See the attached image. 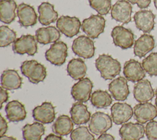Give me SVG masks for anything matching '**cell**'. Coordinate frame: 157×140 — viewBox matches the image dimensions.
<instances>
[{"label": "cell", "instance_id": "6da1fadb", "mask_svg": "<svg viewBox=\"0 0 157 140\" xmlns=\"http://www.w3.org/2000/svg\"><path fill=\"white\" fill-rule=\"evenodd\" d=\"M96 68L105 80H112L121 71V64L111 55L101 54L95 61Z\"/></svg>", "mask_w": 157, "mask_h": 140}, {"label": "cell", "instance_id": "7a4b0ae2", "mask_svg": "<svg viewBox=\"0 0 157 140\" xmlns=\"http://www.w3.org/2000/svg\"><path fill=\"white\" fill-rule=\"evenodd\" d=\"M20 69L22 74L26 77L30 82L34 84L44 81L47 76L45 67L34 60L23 61Z\"/></svg>", "mask_w": 157, "mask_h": 140}, {"label": "cell", "instance_id": "3957f363", "mask_svg": "<svg viewBox=\"0 0 157 140\" xmlns=\"http://www.w3.org/2000/svg\"><path fill=\"white\" fill-rule=\"evenodd\" d=\"M105 20L101 15H91L83 20L82 31L91 39H96L104 32Z\"/></svg>", "mask_w": 157, "mask_h": 140}, {"label": "cell", "instance_id": "277c9868", "mask_svg": "<svg viewBox=\"0 0 157 140\" xmlns=\"http://www.w3.org/2000/svg\"><path fill=\"white\" fill-rule=\"evenodd\" d=\"M112 126V119L110 116L102 112H96L90 119L89 130L95 135L105 133Z\"/></svg>", "mask_w": 157, "mask_h": 140}, {"label": "cell", "instance_id": "5b68a950", "mask_svg": "<svg viewBox=\"0 0 157 140\" xmlns=\"http://www.w3.org/2000/svg\"><path fill=\"white\" fill-rule=\"evenodd\" d=\"M113 44L122 49H128L134 44V34L128 28L123 26H116L111 32Z\"/></svg>", "mask_w": 157, "mask_h": 140}, {"label": "cell", "instance_id": "8992f818", "mask_svg": "<svg viewBox=\"0 0 157 140\" xmlns=\"http://www.w3.org/2000/svg\"><path fill=\"white\" fill-rule=\"evenodd\" d=\"M47 61L55 66L63 65L67 56V46L63 41H57L52 44L45 53Z\"/></svg>", "mask_w": 157, "mask_h": 140}, {"label": "cell", "instance_id": "52a82bcc", "mask_svg": "<svg viewBox=\"0 0 157 140\" xmlns=\"http://www.w3.org/2000/svg\"><path fill=\"white\" fill-rule=\"evenodd\" d=\"M72 50L76 55L88 59L94 56L95 47L90 37L82 35L74 40Z\"/></svg>", "mask_w": 157, "mask_h": 140}, {"label": "cell", "instance_id": "ba28073f", "mask_svg": "<svg viewBox=\"0 0 157 140\" xmlns=\"http://www.w3.org/2000/svg\"><path fill=\"white\" fill-rule=\"evenodd\" d=\"M12 50L17 54L26 53L30 56L34 55L37 52L36 37L31 34L22 35L13 43Z\"/></svg>", "mask_w": 157, "mask_h": 140}, {"label": "cell", "instance_id": "9c48e42d", "mask_svg": "<svg viewBox=\"0 0 157 140\" xmlns=\"http://www.w3.org/2000/svg\"><path fill=\"white\" fill-rule=\"evenodd\" d=\"M93 84L88 77H84L79 80L73 85L71 88V95L74 100L86 103L91 98V93Z\"/></svg>", "mask_w": 157, "mask_h": 140}, {"label": "cell", "instance_id": "30bf717a", "mask_svg": "<svg viewBox=\"0 0 157 140\" xmlns=\"http://www.w3.org/2000/svg\"><path fill=\"white\" fill-rule=\"evenodd\" d=\"M81 25L80 20L75 17L62 15L56 21V26L59 31L70 38L79 33Z\"/></svg>", "mask_w": 157, "mask_h": 140}, {"label": "cell", "instance_id": "8fae6325", "mask_svg": "<svg viewBox=\"0 0 157 140\" xmlns=\"http://www.w3.org/2000/svg\"><path fill=\"white\" fill-rule=\"evenodd\" d=\"M132 7L126 0L117 1L111 8V17L117 21L127 24L131 21Z\"/></svg>", "mask_w": 157, "mask_h": 140}, {"label": "cell", "instance_id": "7c38bea8", "mask_svg": "<svg viewBox=\"0 0 157 140\" xmlns=\"http://www.w3.org/2000/svg\"><path fill=\"white\" fill-rule=\"evenodd\" d=\"M133 111L134 119L142 124L151 121L157 117V107L148 102L136 104Z\"/></svg>", "mask_w": 157, "mask_h": 140}, {"label": "cell", "instance_id": "4fadbf2b", "mask_svg": "<svg viewBox=\"0 0 157 140\" xmlns=\"http://www.w3.org/2000/svg\"><path fill=\"white\" fill-rule=\"evenodd\" d=\"M155 15L150 10H140L134 15L136 28L144 33H150L155 27Z\"/></svg>", "mask_w": 157, "mask_h": 140}, {"label": "cell", "instance_id": "5bb4252c", "mask_svg": "<svg viewBox=\"0 0 157 140\" xmlns=\"http://www.w3.org/2000/svg\"><path fill=\"white\" fill-rule=\"evenodd\" d=\"M145 133L144 126L138 122L124 123L119 130L121 140H140L144 138Z\"/></svg>", "mask_w": 157, "mask_h": 140}, {"label": "cell", "instance_id": "9a60e30c", "mask_svg": "<svg viewBox=\"0 0 157 140\" xmlns=\"http://www.w3.org/2000/svg\"><path fill=\"white\" fill-rule=\"evenodd\" d=\"M111 117L116 125H121L128 122L134 115L131 105L126 103H115L110 108Z\"/></svg>", "mask_w": 157, "mask_h": 140}, {"label": "cell", "instance_id": "2e32d148", "mask_svg": "<svg viewBox=\"0 0 157 140\" xmlns=\"http://www.w3.org/2000/svg\"><path fill=\"white\" fill-rule=\"evenodd\" d=\"M33 117L37 122L43 124L50 123L55 119V107L50 102H44L33 109Z\"/></svg>", "mask_w": 157, "mask_h": 140}, {"label": "cell", "instance_id": "e0dca14e", "mask_svg": "<svg viewBox=\"0 0 157 140\" xmlns=\"http://www.w3.org/2000/svg\"><path fill=\"white\" fill-rule=\"evenodd\" d=\"M123 74L128 80L137 82L145 77V71L142 63L136 60L131 59L124 64Z\"/></svg>", "mask_w": 157, "mask_h": 140}, {"label": "cell", "instance_id": "ac0fdd59", "mask_svg": "<svg viewBox=\"0 0 157 140\" xmlns=\"http://www.w3.org/2000/svg\"><path fill=\"white\" fill-rule=\"evenodd\" d=\"M18 23L21 26H34L37 23V16L34 7L25 3L20 4L17 9Z\"/></svg>", "mask_w": 157, "mask_h": 140}, {"label": "cell", "instance_id": "d6986e66", "mask_svg": "<svg viewBox=\"0 0 157 140\" xmlns=\"http://www.w3.org/2000/svg\"><path fill=\"white\" fill-rule=\"evenodd\" d=\"M109 90L115 100H126L129 95L127 79L121 76L113 79L109 84Z\"/></svg>", "mask_w": 157, "mask_h": 140}, {"label": "cell", "instance_id": "ffe728a7", "mask_svg": "<svg viewBox=\"0 0 157 140\" xmlns=\"http://www.w3.org/2000/svg\"><path fill=\"white\" fill-rule=\"evenodd\" d=\"M133 95L137 101L146 103L153 99L155 92L150 82L148 79H142L134 85Z\"/></svg>", "mask_w": 157, "mask_h": 140}, {"label": "cell", "instance_id": "44dd1931", "mask_svg": "<svg viewBox=\"0 0 157 140\" xmlns=\"http://www.w3.org/2000/svg\"><path fill=\"white\" fill-rule=\"evenodd\" d=\"M7 119L12 122H18L25 119L26 111L25 106L18 100L9 101L5 107Z\"/></svg>", "mask_w": 157, "mask_h": 140}, {"label": "cell", "instance_id": "7402d4cb", "mask_svg": "<svg viewBox=\"0 0 157 140\" xmlns=\"http://www.w3.org/2000/svg\"><path fill=\"white\" fill-rule=\"evenodd\" d=\"M155 46V41L153 36L144 34L134 42V53L136 56L142 58L151 52Z\"/></svg>", "mask_w": 157, "mask_h": 140}, {"label": "cell", "instance_id": "603a6c76", "mask_svg": "<svg viewBox=\"0 0 157 140\" xmlns=\"http://www.w3.org/2000/svg\"><path fill=\"white\" fill-rule=\"evenodd\" d=\"M71 118L74 124L80 125L86 123L90 120L91 115L87 106L81 102L74 103L70 109Z\"/></svg>", "mask_w": 157, "mask_h": 140}, {"label": "cell", "instance_id": "cb8c5ba5", "mask_svg": "<svg viewBox=\"0 0 157 140\" xmlns=\"http://www.w3.org/2000/svg\"><path fill=\"white\" fill-rule=\"evenodd\" d=\"M22 80V78L16 70L6 69L1 74V85L7 90H17L21 88Z\"/></svg>", "mask_w": 157, "mask_h": 140}, {"label": "cell", "instance_id": "d4e9b609", "mask_svg": "<svg viewBox=\"0 0 157 140\" xmlns=\"http://www.w3.org/2000/svg\"><path fill=\"white\" fill-rule=\"evenodd\" d=\"M60 36L59 29L53 26L40 28L36 31L35 34L37 42L44 45L57 42Z\"/></svg>", "mask_w": 157, "mask_h": 140}, {"label": "cell", "instance_id": "484cf974", "mask_svg": "<svg viewBox=\"0 0 157 140\" xmlns=\"http://www.w3.org/2000/svg\"><path fill=\"white\" fill-rule=\"evenodd\" d=\"M39 21L42 25H48L56 21L58 14L54 9V6L48 2H42L38 7Z\"/></svg>", "mask_w": 157, "mask_h": 140}, {"label": "cell", "instance_id": "4316f807", "mask_svg": "<svg viewBox=\"0 0 157 140\" xmlns=\"http://www.w3.org/2000/svg\"><path fill=\"white\" fill-rule=\"evenodd\" d=\"M17 3L14 0L0 1V20L6 24H10L16 18Z\"/></svg>", "mask_w": 157, "mask_h": 140}, {"label": "cell", "instance_id": "83f0119b", "mask_svg": "<svg viewBox=\"0 0 157 140\" xmlns=\"http://www.w3.org/2000/svg\"><path fill=\"white\" fill-rule=\"evenodd\" d=\"M52 131L57 135L67 136L71 133L74 128V122L67 115H61L52 125Z\"/></svg>", "mask_w": 157, "mask_h": 140}, {"label": "cell", "instance_id": "f1b7e54d", "mask_svg": "<svg viewBox=\"0 0 157 140\" xmlns=\"http://www.w3.org/2000/svg\"><path fill=\"white\" fill-rule=\"evenodd\" d=\"M86 71V65L81 58H73L71 60L67 66L68 75L76 80L84 78Z\"/></svg>", "mask_w": 157, "mask_h": 140}, {"label": "cell", "instance_id": "f546056e", "mask_svg": "<svg viewBox=\"0 0 157 140\" xmlns=\"http://www.w3.org/2000/svg\"><path fill=\"white\" fill-rule=\"evenodd\" d=\"M22 133L24 140H40L45 133V126L39 122L28 123L22 128Z\"/></svg>", "mask_w": 157, "mask_h": 140}, {"label": "cell", "instance_id": "4dcf8cb0", "mask_svg": "<svg viewBox=\"0 0 157 140\" xmlns=\"http://www.w3.org/2000/svg\"><path fill=\"white\" fill-rule=\"evenodd\" d=\"M90 101L94 107L102 109L110 106L112 103V98L107 91L98 90L91 94Z\"/></svg>", "mask_w": 157, "mask_h": 140}, {"label": "cell", "instance_id": "1f68e13d", "mask_svg": "<svg viewBox=\"0 0 157 140\" xmlns=\"http://www.w3.org/2000/svg\"><path fill=\"white\" fill-rule=\"evenodd\" d=\"M17 40V33L9 26L2 25L0 27V47H4L13 43Z\"/></svg>", "mask_w": 157, "mask_h": 140}, {"label": "cell", "instance_id": "d6a6232c", "mask_svg": "<svg viewBox=\"0 0 157 140\" xmlns=\"http://www.w3.org/2000/svg\"><path fill=\"white\" fill-rule=\"evenodd\" d=\"M145 71L150 76H157V52H152L142 62Z\"/></svg>", "mask_w": 157, "mask_h": 140}, {"label": "cell", "instance_id": "836d02e7", "mask_svg": "<svg viewBox=\"0 0 157 140\" xmlns=\"http://www.w3.org/2000/svg\"><path fill=\"white\" fill-rule=\"evenodd\" d=\"M90 6L101 15H107L111 10V0H88Z\"/></svg>", "mask_w": 157, "mask_h": 140}, {"label": "cell", "instance_id": "e575fe53", "mask_svg": "<svg viewBox=\"0 0 157 140\" xmlns=\"http://www.w3.org/2000/svg\"><path fill=\"white\" fill-rule=\"evenodd\" d=\"M85 126H78L71 133V140H94V136Z\"/></svg>", "mask_w": 157, "mask_h": 140}, {"label": "cell", "instance_id": "d590c367", "mask_svg": "<svg viewBox=\"0 0 157 140\" xmlns=\"http://www.w3.org/2000/svg\"><path fill=\"white\" fill-rule=\"evenodd\" d=\"M145 129V134L148 140H157V121L148 122Z\"/></svg>", "mask_w": 157, "mask_h": 140}, {"label": "cell", "instance_id": "8d00e7d4", "mask_svg": "<svg viewBox=\"0 0 157 140\" xmlns=\"http://www.w3.org/2000/svg\"><path fill=\"white\" fill-rule=\"evenodd\" d=\"M132 4H137V6L142 9L147 8L150 3L151 0H128Z\"/></svg>", "mask_w": 157, "mask_h": 140}, {"label": "cell", "instance_id": "74e56055", "mask_svg": "<svg viewBox=\"0 0 157 140\" xmlns=\"http://www.w3.org/2000/svg\"><path fill=\"white\" fill-rule=\"evenodd\" d=\"M0 120H1V128H0V135L3 136L4 135L7 130L8 126H7V123L5 119L2 116V115H0Z\"/></svg>", "mask_w": 157, "mask_h": 140}, {"label": "cell", "instance_id": "f35d334b", "mask_svg": "<svg viewBox=\"0 0 157 140\" xmlns=\"http://www.w3.org/2000/svg\"><path fill=\"white\" fill-rule=\"evenodd\" d=\"M9 99V93L7 90L1 87V109H2L3 103L7 102Z\"/></svg>", "mask_w": 157, "mask_h": 140}, {"label": "cell", "instance_id": "ab89813d", "mask_svg": "<svg viewBox=\"0 0 157 140\" xmlns=\"http://www.w3.org/2000/svg\"><path fill=\"white\" fill-rule=\"evenodd\" d=\"M44 140H65L61 136L57 135L54 133H50L47 135Z\"/></svg>", "mask_w": 157, "mask_h": 140}, {"label": "cell", "instance_id": "60d3db41", "mask_svg": "<svg viewBox=\"0 0 157 140\" xmlns=\"http://www.w3.org/2000/svg\"><path fill=\"white\" fill-rule=\"evenodd\" d=\"M96 140H115L114 137L109 133H103L101 134Z\"/></svg>", "mask_w": 157, "mask_h": 140}, {"label": "cell", "instance_id": "b9f144b4", "mask_svg": "<svg viewBox=\"0 0 157 140\" xmlns=\"http://www.w3.org/2000/svg\"><path fill=\"white\" fill-rule=\"evenodd\" d=\"M0 140H17V139L14 137L9 136L4 134L0 137Z\"/></svg>", "mask_w": 157, "mask_h": 140}, {"label": "cell", "instance_id": "7bdbcfd3", "mask_svg": "<svg viewBox=\"0 0 157 140\" xmlns=\"http://www.w3.org/2000/svg\"><path fill=\"white\" fill-rule=\"evenodd\" d=\"M155 95H156V98H155V105H156V107H157V88L155 90Z\"/></svg>", "mask_w": 157, "mask_h": 140}, {"label": "cell", "instance_id": "ee69618b", "mask_svg": "<svg viewBox=\"0 0 157 140\" xmlns=\"http://www.w3.org/2000/svg\"><path fill=\"white\" fill-rule=\"evenodd\" d=\"M153 2H154V5L155 8L157 9V0H153Z\"/></svg>", "mask_w": 157, "mask_h": 140}]
</instances>
